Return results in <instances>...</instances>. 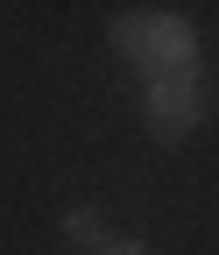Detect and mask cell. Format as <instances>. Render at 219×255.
<instances>
[{
    "mask_svg": "<svg viewBox=\"0 0 219 255\" xmlns=\"http://www.w3.org/2000/svg\"><path fill=\"white\" fill-rule=\"evenodd\" d=\"M113 50L148 78H184L198 64V28L170 7H128L113 14Z\"/></svg>",
    "mask_w": 219,
    "mask_h": 255,
    "instance_id": "obj_1",
    "label": "cell"
},
{
    "mask_svg": "<svg viewBox=\"0 0 219 255\" xmlns=\"http://www.w3.org/2000/svg\"><path fill=\"white\" fill-rule=\"evenodd\" d=\"M64 241L99 248V241H106V220H99V206H71V213H64Z\"/></svg>",
    "mask_w": 219,
    "mask_h": 255,
    "instance_id": "obj_3",
    "label": "cell"
},
{
    "mask_svg": "<svg viewBox=\"0 0 219 255\" xmlns=\"http://www.w3.org/2000/svg\"><path fill=\"white\" fill-rule=\"evenodd\" d=\"M92 255H148V248H142V241H135V234H106V241H99V248H92Z\"/></svg>",
    "mask_w": 219,
    "mask_h": 255,
    "instance_id": "obj_4",
    "label": "cell"
},
{
    "mask_svg": "<svg viewBox=\"0 0 219 255\" xmlns=\"http://www.w3.org/2000/svg\"><path fill=\"white\" fill-rule=\"evenodd\" d=\"M142 114H148V135H155V142H184V135L205 121V92H198L191 71H184V78H148Z\"/></svg>",
    "mask_w": 219,
    "mask_h": 255,
    "instance_id": "obj_2",
    "label": "cell"
}]
</instances>
